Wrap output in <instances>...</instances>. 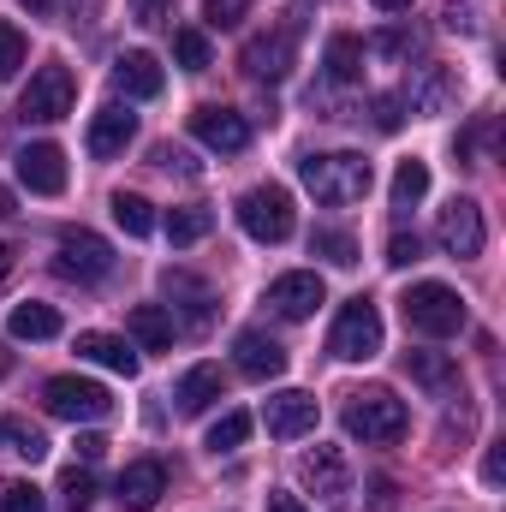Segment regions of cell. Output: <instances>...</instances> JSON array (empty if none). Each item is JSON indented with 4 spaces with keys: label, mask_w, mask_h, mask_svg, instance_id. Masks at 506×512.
<instances>
[{
    "label": "cell",
    "mask_w": 506,
    "mask_h": 512,
    "mask_svg": "<svg viewBox=\"0 0 506 512\" xmlns=\"http://www.w3.org/2000/svg\"><path fill=\"white\" fill-rule=\"evenodd\" d=\"M298 179H304V191H310L316 203L346 209V203H364V197H370L376 167H370V155H358V149H316V155L298 161Z\"/></svg>",
    "instance_id": "cell-1"
},
{
    "label": "cell",
    "mask_w": 506,
    "mask_h": 512,
    "mask_svg": "<svg viewBox=\"0 0 506 512\" xmlns=\"http://www.w3.org/2000/svg\"><path fill=\"white\" fill-rule=\"evenodd\" d=\"M340 417H346V435L364 441V447L399 441L405 423H411V411H405V399H393V387H358V393H346V411Z\"/></svg>",
    "instance_id": "cell-2"
},
{
    "label": "cell",
    "mask_w": 506,
    "mask_h": 512,
    "mask_svg": "<svg viewBox=\"0 0 506 512\" xmlns=\"http://www.w3.org/2000/svg\"><path fill=\"white\" fill-rule=\"evenodd\" d=\"M233 215H239V227L251 233L256 245H286L292 227H298V209H292V191L286 185H251Z\"/></svg>",
    "instance_id": "cell-3"
},
{
    "label": "cell",
    "mask_w": 506,
    "mask_h": 512,
    "mask_svg": "<svg viewBox=\"0 0 506 512\" xmlns=\"http://www.w3.org/2000/svg\"><path fill=\"white\" fill-rule=\"evenodd\" d=\"M405 322L417 334H429V340H447V334L465 328V298L453 286H441V280H417L405 292Z\"/></svg>",
    "instance_id": "cell-4"
},
{
    "label": "cell",
    "mask_w": 506,
    "mask_h": 512,
    "mask_svg": "<svg viewBox=\"0 0 506 512\" xmlns=\"http://www.w3.org/2000/svg\"><path fill=\"white\" fill-rule=\"evenodd\" d=\"M54 274L78 280V286H96V280L114 274V245L102 233H90V227H66L60 245H54Z\"/></svg>",
    "instance_id": "cell-5"
},
{
    "label": "cell",
    "mask_w": 506,
    "mask_h": 512,
    "mask_svg": "<svg viewBox=\"0 0 506 512\" xmlns=\"http://www.w3.org/2000/svg\"><path fill=\"white\" fill-rule=\"evenodd\" d=\"M42 405L60 423H102L114 411V393L102 382H84V376H54V382H42Z\"/></svg>",
    "instance_id": "cell-6"
},
{
    "label": "cell",
    "mask_w": 506,
    "mask_h": 512,
    "mask_svg": "<svg viewBox=\"0 0 506 512\" xmlns=\"http://www.w3.org/2000/svg\"><path fill=\"white\" fill-rule=\"evenodd\" d=\"M72 102H78V78H72L66 66H42V72L24 84V96H18V120H30V126H54V120L72 114Z\"/></svg>",
    "instance_id": "cell-7"
},
{
    "label": "cell",
    "mask_w": 506,
    "mask_h": 512,
    "mask_svg": "<svg viewBox=\"0 0 506 512\" xmlns=\"http://www.w3.org/2000/svg\"><path fill=\"white\" fill-rule=\"evenodd\" d=\"M328 352H334L340 364H364V358L381 352V310L370 298H352V304L340 310V322H334V334H328Z\"/></svg>",
    "instance_id": "cell-8"
},
{
    "label": "cell",
    "mask_w": 506,
    "mask_h": 512,
    "mask_svg": "<svg viewBox=\"0 0 506 512\" xmlns=\"http://www.w3.org/2000/svg\"><path fill=\"white\" fill-rule=\"evenodd\" d=\"M435 239H441V251L459 256V262L483 256V245H489V227H483V203H471V197H453V203L441 209V221H435Z\"/></svg>",
    "instance_id": "cell-9"
},
{
    "label": "cell",
    "mask_w": 506,
    "mask_h": 512,
    "mask_svg": "<svg viewBox=\"0 0 506 512\" xmlns=\"http://www.w3.org/2000/svg\"><path fill=\"white\" fill-rule=\"evenodd\" d=\"M292 60H298V30H292V24L251 36V42H245V54H239V66L251 72L256 84H280V78L292 72Z\"/></svg>",
    "instance_id": "cell-10"
},
{
    "label": "cell",
    "mask_w": 506,
    "mask_h": 512,
    "mask_svg": "<svg viewBox=\"0 0 506 512\" xmlns=\"http://www.w3.org/2000/svg\"><path fill=\"white\" fill-rule=\"evenodd\" d=\"M298 483H304L310 495H322L328 507H340V501L352 495V459H346L340 447H316V453L298 459Z\"/></svg>",
    "instance_id": "cell-11"
},
{
    "label": "cell",
    "mask_w": 506,
    "mask_h": 512,
    "mask_svg": "<svg viewBox=\"0 0 506 512\" xmlns=\"http://www.w3.org/2000/svg\"><path fill=\"white\" fill-rule=\"evenodd\" d=\"M191 137H197L203 149H215V155H239V149L251 143V120H245L239 108H215V102H203V108L191 114Z\"/></svg>",
    "instance_id": "cell-12"
},
{
    "label": "cell",
    "mask_w": 506,
    "mask_h": 512,
    "mask_svg": "<svg viewBox=\"0 0 506 512\" xmlns=\"http://www.w3.org/2000/svg\"><path fill=\"white\" fill-rule=\"evenodd\" d=\"M268 304H274V316H286V322H304V316H316V310L328 304V286H322V274H310V268H292V274H280V280L268 286Z\"/></svg>",
    "instance_id": "cell-13"
},
{
    "label": "cell",
    "mask_w": 506,
    "mask_h": 512,
    "mask_svg": "<svg viewBox=\"0 0 506 512\" xmlns=\"http://www.w3.org/2000/svg\"><path fill=\"white\" fill-rule=\"evenodd\" d=\"M18 185L36 197H60L66 191V149L60 143H24L18 149Z\"/></svg>",
    "instance_id": "cell-14"
},
{
    "label": "cell",
    "mask_w": 506,
    "mask_h": 512,
    "mask_svg": "<svg viewBox=\"0 0 506 512\" xmlns=\"http://www.w3.org/2000/svg\"><path fill=\"white\" fill-rule=\"evenodd\" d=\"M399 102H411L417 114H447V108L459 102V72L441 66V60H423V66L411 72V90H405Z\"/></svg>",
    "instance_id": "cell-15"
},
{
    "label": "cell",
    "mask_w": 506,
    "mask_h": 512,
    "mask_svg": "<svg viewBox=\"0 0 506 512\" xmlns=\"http://www.w3.org/2000/svg\"><path fill=\"white\" fill-rule=\"evenodd\" d=\"M316 393H298V387H286V393H274L268 399V411H262V423H268V435L274 441H304L310 429H316Z\"/></svg>",
    "instance_id": "cell-16"
},
{
    "label": "cell",
    "mask_w": 506,
    "mask_h": 512,
    "mask_svg": "<svg viewBox=\"0 0 506 512\" xmlns=\"http://www.w3.org/2000/svg\"><path fill=\"white\" fill-rule=\"evenodd\" d=\"M233 364H239V376H251V382H274V376H286V346L268 340L262 328H245V334L233 340Z\"/></svg>",
    "instance_id": "cell-17"
},
{
    "label": "cell",
    "mask_w": 506,
    "mask_h": 512,
    "mask_svg": "<svg viewBox=\"0 0 506 512\" xmlns=\"http://www.w3.org/2000/svg\"><path fill=\"white\" fill-rule=\"evenodd\" d=\"M114 495H120V507L126 512H155L161 507V495H167V471H161V459H137L120 471V483H114Z\"/></svg>",
    "instance_id": "cell-18"
},
{
    "label": "cell",
    "mask_w": 506,
    "mask_h": 512,
    "mask_svg": "<svg viewBox=\"0 0 506 512\" xmlns=\"http://www.w3.org/2000/svg\"><path fill=\"white\" fill-rule=\"evenodd\" d=\"M114 90L131 96V102H155L161 90H167V72L155 66V54H143V48H131L114 60Z\"/></svg>",
    "instance_id": "cell-19"
},
{
    "label": "cell",
    "mask_w": 506,
    "mask_h": 512,
    "mask_svg": "<svg viewBox=\"0 0 506 512\" xmlns=\"http://www.w3.org/2000/svg\"><path fill=\"white\" fill-rule=\"evenodd\" d=\"M131 137H137V114L120 108V102H108V108L90 120V137H84V143H90L96 161H114V155H126L131 149Z\"/></svg>",
    "instance_id": "cell-20"
},
{
    "label": "cell",
    "mask_w": 506,
    "mask_h": 512,
    "mask_svg": "<svg viewBox=\"0 0 506 512\" xmlns=\"http://www.w3.org/2000/svg\"><path fill=\"white\" fill-rule=\"evenodd\" d=\"M84 364H102V370H114V376H137V346L120 340V334H102V328H90V334H78V346H72Z\"/></svg>",
    "instance_id": "cell-21"
},
{
    "label": "cell",
    "mask_w": 506,
    "mask_h": 512,
    "mask_svg": "<svg viewBox=\"0 0 506 512\" xmlns=\"http://www.w3.org/2000/svg\"><path fill=\"white\" fill-rule=\"evenodd\" d=\"M167 298L191 316V328H209L215 322V292H209V280H197V274H185V268H167Z\"/></svg>",
    "instance_id": "cell-22"
},
{
    "label": "cell",
    "mask_w": 506,
    "mask_h": 512,
    "mask_svg": "<svg viewBox=\"0 0 506 512\" xmlns=\"http://www.w3.org/2000/svg\"><path fill=\"white\" fill-rule=\"evenodd\" d=\"M405 370H411V382L423 387L429 399H453L459 393V364L447 352H405Z\"/></svg>",
    "instance_id": "cell-23"
},
{
    "label": "cell",
    "mask_w": 506,
    "mask_h": 512,
    "mask_svg": "<svg viewBox=\"0 0 506 512\" xmlns=\"http://www.w3.org/2000/svg\"><path fill=\"white\" fill-rule=\"evenodd\" d=\"M221 387H227V382H221V370H215V364H197V370H185V376H179L173 399H179V411H185V417H203V411L221 399Z\"/></svg>",
    "instance_id": "cell-24"
},
{
    "label": "cell",
    "mask_w": 506,
    "mask_h": 512,
    "mask_svg": "<svg viewBox=\"0 0 506 512\" xmlns=\"http://www.w3.org/2000/svg\"><path fill=\"white\" fill-rule=\"evenodd\" d=\"M131 340H137V352H167L173 346V316L161 310V304H137L126 316Z\"/></svg>",
    "instance_id": "cell-25"
},
{
    "label": "cell",
    "mask_w": 506,
    "mask_h": 512,
    "mask_svg": "<svg viewBox=\"0 0 506 512\" xmlns=\"http://www.w3.org/2000/svg\"><path fill=\"white\" fill-rule=\"evenodd\" d=\"M0 453H12V459H24V465H42V459H48V435L30 429L24 417H0Z\"/></svg>",
    "instance_id": "cell-26"
},
{
    "label": "cell",
    "mask_w": 506,
    "mask_h": 512,
    "mask_svg": "<svg viewBox=\"0 0 506 512\" xmlns=\"http://www.w3.org/2000/svg\"><path fill=\"white\" fill-rule=\"evenodd\" d=\"M6 334H12V340H54V334H60V310H54V304H18V310L6 316Z\"/></svg>",
    "instance_id": "cell-27"
},
{
    "label": "cell",
    "mask_w": 506,
    "mask_h": 512,
    "mask_svg": "<svg viewBox=\"0 0 506 512\" xmlns=\"http://www.w3.org/2000/svg\"><path fill=\"white\" fill-rule=\"evenodd\" d=\"M364 54H370V48H364L358 36H334V42H328V78H334V84H358V78H364Z\"/></svg>",
    "instance_id": "cell-28"
},
{
    "label": "cell",
    "mask_w": 506,
    "mask_h": 512,
    "mask_svg": "<svg viewBox=\"0 0 506 512\" xmlns=\"http://www.w3.org/2000/svg\"><path fill=\"white\" fill-rule=\"evenodd\" d=\"M429 197V167L423 161H399L393 167V209H417Z\"/></svg>",
    "instance_id": "cell-29"
},
{
    "label": "cell",
    "mask_w": 506,
    "mask_h": 512,
    "mask_svg": "<svg viewBox=\"0 0 506 512\" xmlns=\"http://www.w3.org/2000/svg\"><path fill=\"white\" fill-rule=\"evenodd\" d=\"M209 227H215V215L209 209H197V203H185V209H173L167 215V239L185 251V245H197V239H209Z\"/></svg>",
    "instance_id": "cell-30"
},
{
    "label": "cell",
    "mask_w": 506,
    "mask_h": 512,
    "mask_svg": "<svg viewBox=\"0 0 506 512\" xmlns=\"http://www.w3.org/2000/svg\"><path fill=\"white\" fill-rule=\"evenodd\" d=\"M114 221L126 227L131 239H149V233H155V203L137 197V191H120V197H114Z\"/></svg>",
    "instance_id": "cell-31"
},
{
    "label": "cell",
    "mask_w": 506,
    "mask_h": 512,
    "mask_svg": "<svg viewBox=\"0 0 506 512\" xmlns=\"http://www.w3.org/2000/svg\"><path fill=\"white\" fill-rule=\"evenodd\" d=\"M310 251L328 256L334 268H352V262H358V239L340 233V227H316V233H310Z\"/></svg>",
    "instance_id": "cell-32"
},
{
    "label": "cell",
    "mask_w": 506,
    "mask_h": 512,
    "mask_svg": "<svg viewBox=\"0 0 506 512\" xmlns=\"http://www.w3.org/2000/svg\"><path fill=\"white\" fill-rule=\"evenodd\" d=\"M245 441H251V417H245V411H227V417L209 429V453H215V459H221V453H239Z\"/></svg>",
    "instance_id": "cell-33"
},
{
    "label": "cell",
    "mask_w": 506,
    "mask_h": 512,
    "mask_svg": "<svg viewBox=\"0 0 506 512\" xmlns=\"http://www.w3.org/2000/svg\"><path fill=\"white\" fill-rule=\"evenodd\" d=\"M90 501H96V477L78 471V465H66V471H60V507L66 512H90Z\"/></svg>",
    "instance_id": "cell-34"
},
{
    "label": "cell",
    "mask_w": 506,
    "mask_h": 512,
    "mask_svg": "<svg viewBox=\"0 0 506 512\" xmlns=\"http://www.w3.org/2000/svg\"><path fill=\"white\" fill-rule=\"evenodd\" d=\"M173 54H179V66H185V72H209V60H215L203 30H179V36H173Z\"/></svg>",
    "instance_id": "cell-35"
},
{
    "label": "cell",
    "mask_w": 506,
    "mask_h": 512,
    "mask_svg": "<svg viewBox=\"0 0 506 512\" xmlns=\"http://www.w3.org/2000/svg\"><path fill=\"white\" fill-rule=\"evenodd\" d=\"M24 54H30V48H24V30L0 18V84H12V78H18V66H24Z\"/></svg>",
    "instance_id": "cell-36"
},
{
    "label": "cell",
    "mask_w": 506,
    "mask_h": 512,
    "mask_svg": "<svg viewBox=\"0 0 506 512\" xmlns=\"http://www.w3.org/2000/svg\"><path fill=\"white\" fill-rule=\"evenodd\" d=\"M0 512H48V501H42L36 483H6L0 489Z\"/></svg>",
    "instance_id": "cell-37"
},
{
    "label": "cell",
    "mask_w": 506,
    "mask_h": 512,
    "mask_svg": "<svg viewBox=\"0 0 506 512\" xmlns=\"http://www.w3.org/2000/svg\"><path fill=\"white\" fill-rule=\"evenodd\" d=\"M245 12H251V0H203V18H209L215 30H233Z\"/></svg>",
    "instance_id": "cell-38"
},
{
    "label": "cell",
    "mask_w": 506,
    "mask_h": 512,
    "mask_svg": "<svg viewBox=\"0 0 506 512\" xmlns=\"http://www.w3.org/2000/svg\"><path fill=\"white\" fill-rule=\"evenodd\" d=\"M102 12H108V0H66V24L72 30H96Z\"/></svg>",
    "instance_id": "cell-39"
},
{
    "label": "cell",
    "mask_w": 506,
    "mask_h": 512,
    "mask_svg": "<svg viewBox=\"0 0 506 512\" xmlns=\"http://www.w3.org/2000/svg\"><path fill=\"white\" fill-rule=\"evenodd\" d=\"M417 256H423V239H417V233H393V239H387V262H393V268H411Z\"/></svg>",
    "instance_id": "cell-40"
},
{
    "label": "cell",
    "mask_w": 506,
    "mask_h": 512,
    "mask_svg": "<svg viewBox=\"0 0 506 512\" xmlns=\"http://www.w3.org/2000/svg\"><path fill=\"white\" fill-rule=\"evenodd\" d=\"M447 30H459V36H477V6H465V0H447Z\"/></svg>",
    "instance_id": "cell-41"
},
{
    "label": "cell",
    "mask_w": 506,
    "mask_h": 512,
    "mask_svg": "<svg viewBox=\"0 0 506 512\" xmlns=\"http://www.w3.org/2000/svg\"><path fill=\"white\" fill-rule=\"evenodd\" d=\"M405 126V102L399 96H376V131H399Z\"/></svg>",
    "instance_id": "cell-42"
},
{
    "label": "cell",
    "mask_w": 506,
    "mask_h": 512,
    "mask_svg": "<svg viewBox=\"0 0 506 512\" xmlns=\"http://www.w3.org/2000/svg\"><path fill=\"white\" fill-rule=\"evenodd\" d=\"M173 6H179V0H131V18H137V24H167Z\"/></svg>",
    "instance_id": "cell-43"
},
{
    "label": "cell",
    "mask_w": 506,
    "mask_h": 512,
    "mask_svg": "<svg viewBox=\"0 0 506 512\" xmlns=\"http://www.w3.org/2000/svg\"><path fill=\"white\" fill-rule=\"evenodd\" d=\"M155 161H161L167 173H173V167H179V173H197V167H191V155H185V149H173V143H161V149H155Z\"/></svg>",
    "instance_id": "cell-44"
},
{
    "label": "cell",
    "mask_w": 506,
    "mask_h": 512,
    "mask_svg": "<svg viewBox=\"0 0 506 512\" xmlns=\"http://www.w3.org/2000/svg\"><path fill=\"white\" fill-rule=\"evenodd\" d=\"M102 453H108V441H102L96 429H90V435H78V459H84V465H96Z\"/></svg>",
    "instance_id": "cell-45"
},
{
    "label": "cell",
    "mask_w": 506,
    "mask_h": 512,
    "mask_svg": "<svg viewBox=\"0 0 506 512\" xmlns=\"http://www.w3.org/2000/svg\"><path fill=\"white\" fill-rule=\"evenodd\" d=\"M506 477V453L501 447H489V459H483V483H501Z\"/></svg>",
    "instance_id": "cell-46"
},
{
    "label": "cell",
    "mask_w": 506,
    "mask_h": 512,
    "mask_svg": "<svg viewBox=\"0 0 506 512\" xmlns=\"http://www.w3.org/2000/svg\"><path fill=\"white\" fill-rule=\"evenodd\" d=\"M268 512H310L298 495H268Z\"/></svg>",
    "instance_id": "cell-47"
},
{
    "label": "cell",
    "mask_w": 506,
    "mask_h": 512,
    "mask_svg": "<svg viewBox=\"0 0 506 512\" xmlns=\"http://www.w3.org/2000/svg\"><path fill=\"white\" fill-rule=\"evenodd\" d=\"M12 268H18V251H12V245H0V286L12 280Z\"/></svg>",
    "instance_id": "cell-48"
},
{
    "label": "cell",
    "mask_w": 506,
    "mask_h": 512,
    "mask_svg": "<svg viewBox=\"0 0 506 512\" xmlns=\"http://www.w3.org/2000/svg\"><path fill=\"white\" fill-rule=\"evenodd\" d=\"M387 507H393V483L381 477V483H376V512H387Z\"/></svg>",
    "instance_id": "cell-49"
},
{
    "label": "cell",
    "mask_w": 506,
    "mask_h": 512,
    "mask_svg": "<svg viewBox=\"0 0 506 512\" xmlns=\"http://www.w3.org/2000/svg\"><path fill=\"white\" fill-rule=\"evenodd\" d=\"M12 215H18V197H12V191H0V221H12Z\"/></svg>",
    "instance_id": "cell-50"
},
{
    "label": "cell",
    "mask_w": 506,
    "mask_h": 512,
    "mask_svg": "<svg viewBox=\"0 0 506 512\" xmlns=\"http://www.w3.org/2000/svg\"><path fill=\"white\" fill-rule=\"evenodd\" d=\"M381 12H405V6H411V0H376Z\"/></svg>",
    "instance_id": "cell-51"
},
{
    "label": "cell",
    "mask_w": 506,
    "mask_h": 512,
    "mask_svg": "<svg viewBox=\"0 0 506 512\" xmlns=\"http://www.w3.org/2000/svg\"><path fill=\"white\" fill-rule=\"evenodd\" d=\"M18 6H30V12H48V6H54V0H18Z\"/></svg>",
    "instance_id": "cell-52"
},
{
    "label": "cell",
    "mask_w": 506,
    "mask_h": 512,
    "mask_svg": "<svg viewBox=\"0 0 506 512\" xmlns=\"http://www.w3.org/2000/svg\"><path fill=\"white\" fill-rule=\"evenodd\" d=\"M6 370H12V352H6V346H0V382H6Z\"/></svg>",
    "instance_id": "cell-53"
}]
</instances>
